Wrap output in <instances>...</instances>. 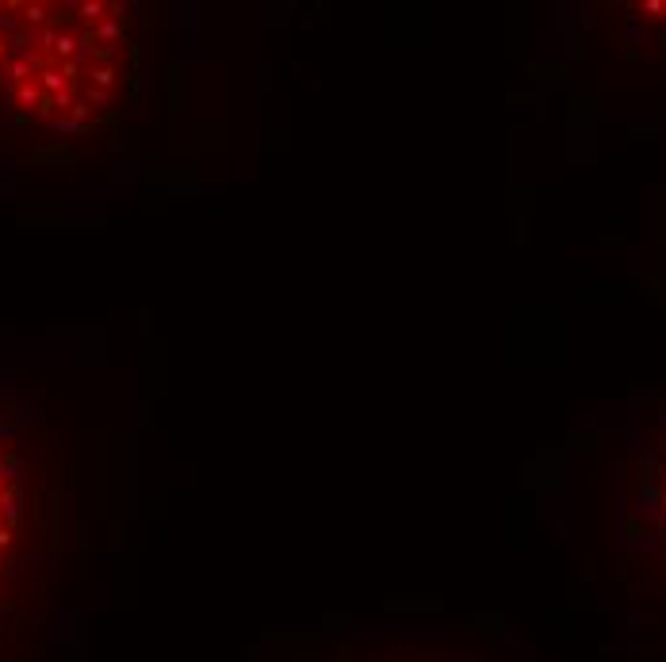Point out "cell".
<instances>
[{
    "mask_svg": "<svg viewBox=\"0 0 666 662\" xmlns=\"http://www.w3.org/2000/svg\"><path fill=\"white\" fill-rule=\"evenodd\" d=\"M636 506L643 517L647 544L666 571V418L655 425V433L643 444V460L636 471Z\"/></svg>",
    "mask_w": 666,
    "mask_h": 662,
    "instance_id": "cell-2",
    "label": "cell"
},
{
    "mask_svg": "<svg viewBox=\"0 0 666 662\" xmlns=\"http://www.w3.org/2000/svg\"><path fill=\"white\" fill-rule=\"evenodd\" d=\"M134 77L130 16L115 0H0V111L50 135L96 130Z\"/></svg>",
    "mask_w": 666,
    "mask_h": 662,
    "instance_id": "cell-1",
    "label": "cell"
},
{
    "mask_svg": "<svg viewBox=\"0 0 666 662\" xmlns=\"http://www.w3.org/2000/svg\"><path fill=\"white\" fill-rule=\"evenodd\" d=\"M20 525H23L20 467H16V460L0 448V590H4V582H8V566H12L16 544H20Z\"/></svg>",
    "mask_w": 666,
    "mask_h": 662,
    "instance_id": "cell-3",
    "label": "cell"
}]
</instances>
